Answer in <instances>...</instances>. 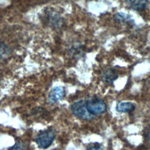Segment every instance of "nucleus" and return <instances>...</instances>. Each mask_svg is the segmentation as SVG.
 <instances>
[{"instance_id": "obj_1", "label": "nucleus", "mask_w": 150, "mask_h": 150, "mask_svg": "<svg viewBox=\"0 0 150 150\" xmlns=\"http://www.w3.org/2000/svg\"><path fill=\"white\" fill-rule=\"evenodd\" d=\"M85 102L87 110L93 115L103 114L107 110V105L104 101L97 96H90Z\"/></svg>"}, {"instance_id": "obj_2", "label": "nucleus", "mask_w": 150, "mask_h": 150, "mask_svg": "<svg viewBox=\"0 0 150 150\" xmlns=\"http://www.w3.org/2000/svg\"><path fill=\"white\" fill-rule=\"evenodd\" d=\"M54 138V131L52 128H49L40 131L37 135L35 138V142L40 148L46 149L51 145Z\"/></svg>"}, {"instance_id": "obj_3", "label": "nucleus", "mask_w": 150, "mask_h": 150, "mask_svg": "<svg viewBox=\"0 0 150 150\" xmlns=\"http://www.w3.org/2000/svg\"><path fill=\"white\" fill-rule=\"evenodd\" d=\"M72 113L77 118L89 120L93 118V115L87 110L84 100H79L72 104L70 106Z\"/></svg>"}, {"instance_id": "obj_4", "label": "nucleus", "mask_w": 150, "mask_h": 150, "mask_svg": "<svg viewBox=\"0 0 150 150\" xmlns=\"http://www.w3.org/2000/svg\"><path fill=\"white\" fill-rule=\"evenodd\" d=\"M64 96V90L61 86L53 88L49 94V101L52 104L59 102Z\"/></svg>"}, {"instance_id": "obj_5", "label": "nucleus", "mask_w": 150, "mask_h": 150, "mask_svg": "<svg viewBox=\"0 0 150 150\" xmlns=\"http://www.w3.org/2000/svg\"><path fill=\"white\" fill-rule=\"evenodd\" d=\"M117 77L118 75L115 70L112 69H107L105 70L101 74V79L103 81L107 84L112 83Z\"/></svg>"}, {"instance_id": "obj_6", "label": "nucleus", "mask_w": 150, "mask_h": 150, "mask_svg": "<svg viewBox=\"0 0 150 150\" xmlns=\"http://www.w3.org/2000/svg\"><path fill=\"white\" fill-rule=\"evenodd\" d=\"M127 5L135 10L145 9L148 3V0H125Z\"/></svg>"}, {"instance_id": "obj_7", "label": "nucleus", "mask_w": 150, "mask_h": 150, "mask_svg": "<svg viewBox=\"0 0 150 150\" xmlns=\"http://www.w3.org/2000/svg\"><path fill=\"white\" fill-rule=\"evenodd\" d=\"M135 108V105L130 102L120 101L117 104L116 110L120 112H132Z\"/></svg>"}, {"instance_id": "obj_8", "label": "nucleus", "mask_w": 150, "mask_h": 150, "mask_svg": "<svg viewBox=\"0 0 150 150\" xmlns=\"http://www.w3.org/2000/svg\"><path fill=\"white\" fill-rule=\"evenodd\" d=\"M115 18L117 21L120 22H130L132 21V20L129 18V15L122 12L117 13L115 16Z\"/></svg>"}, {"instance_id": "obj_9", "label": "nucleus", "mask_w": 150, "mask_h": 150, "mask_svg": "<svg viewBox=\"0 0 150 150\" xmlns=\"http://www.w3.org/2000/svg\"><path fill=\"white\" fill-rule=\"evenodd\" d=\"M144 135L146 140L150 142V124L148 125L144 131Z\"/></svg>"}, {"instance_id": "obj_10", "label": "nucleus", "mask_w": 150, "mask_h": 150, "mask_svg": "<svg viewBox=\"0 0 150 150\" xmlns=\"http://www.w3.org/2000/svg\"><path fill=\"white\" fill-rule=\"evenodd\" d=\"M8 52V47H6L3 43H0V54L5 55Z\"/></svg>"}, {"instance_id": "obj_11", "label": "nucleus", "mask_w": 150, "mask_h": 150, "mask_svg": "<svg viewBox=\"0 0 150 150\" xmlns=\"http://www.w3.org/2000/svg\"><path fill=\"white\" fill-rule=\"evenodd\" d=\"M8 150H25V149L19 143H16L15 145L11 146Z\"/></svg>"}, {"instance_id": "obj_12", "label": "nucleus", "mask_w": 150, "mask_h": 150, "mask_svg": "<svg viewBox=\"0 0 150 150\" xmlns=\"http://www.w3.org/2000/svg\"><path fill=\"white\" fill-rule=\"evenodd\" d=\"M87 150H103V148L101 147L100 145L97 144H93L91 146H90Z\"/></svg>"}]
</instances>
